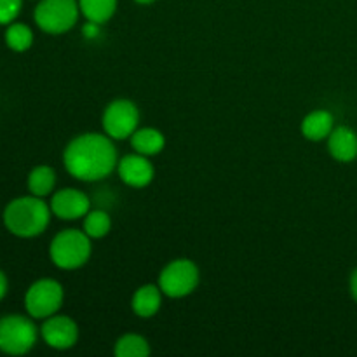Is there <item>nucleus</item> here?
<instances>
[{"mask_svg":"<svg viewBox=\"0 0 357 357\" xmlns=\"http://www.w3.org/2000/svg\"><path fill=\"white\" fill-rule=\"evenodd\" d=\"M119 178L131 188H143L153 180V164L142 153H129L117 162Z\"/></svg>","mask_w":357,"mask_h":357,"instance_id":"nucleus-11","label":"nucleus"},{"mask_svg":"<svg viewBox=\"0 0 357 357\" xmlns=\"http://www.w3.org/2000/svg\"><path fill=\"white\" fill-rule=\"evenodd\" d=\"M40 335L51 349L66 351V349H72L79 340V326L72 317L54 314L44 321Z\"/></svg>","mask_w":357,"mask_h":357,"instance_id":"nucleus-9","label":"nucleus"},{"mask_svg":"<svg viewBox=\"0 0 357 357\" xmlns=\"http://www.w3.org/2000/svg\"><path fill=\"white\" fill-rule=\"evenodd\" d=\"M23 0H0V24H10L20 14Z\"/></svg>","mask_w":357,"mask_h":357,"instance_id":"nucleus-21","label":"nucleus"},{"mask_svg":"<svg viewBox=\"0 0 357 357\" xmlns=\"http://www.w3.org/2000/svg\"><path fill=\"white\" fill-rule=\"evenodd\" d=\"M335 129V117L328 110H314L302 121L300 131L310 142H323L328 139Z\"/></svg>","mask_w":357,"mask_h":357,"instance_id":"nucleus-14","label":"nucleus"},{"mask_svg":"<svg viewBox=\"0 0 357 357\" xmlns=\"http://www.w3.org/2000/svg\"><path fill=\"white\" fill-rule=\"evenodd\" d=\"M131 146L136 153H142L145 157H153L160 153L166 146V138L162 132L155 128H142L136 129L131 136Z\"/></svg>","mask_w":357,"mask_h":357,"instance_id":"nucleus-15","label":"nucleus"},{"mask_svg":"<svg viewBox=\"0 0 357 357\" xmlns=\"http://www.w3.org/2000/svg\"><path fill=\"white\" fill-rule=\"evenodd\" d=\"M117 150L112 138L100 132L79 135L63 152L65 169L80 181L103 180L117 167Z\"/></svg>","mask_w":357,"mask_h":357,"instance_id":"nucleus-1","label":"nucleus"},{"mask_svg":"<svg viewBox=\"0 0 357 357\" xmlns=\"http://www.w3.org/2000/svg\"><path fill=\"white\" fill-rule=\"evenodd\" d=\"M6 44L16 52H24L33 44V33L30 26L23 23H10L6 30Z\"/></svg>","mask_w":357,"mask_h":357,"instance_id":"nucleus-20","label":"nucleus"},{"mask_svg":"<svg viewBox=\"0 0 357 357\" xmlns=\"http://www.w3.org/2000/svg\"><path fill=\"white\" fill-rule=\"evenodd\" d=\"M80 7L77 0H40L35 7V23L45 33L59 35L72 30L79 21Z\"/></svg>","mask_w":357,"mask_h":357,"instance_id":"nucleus-4","label":"nucleus"},{"mask_svg":"<svg viewBox=\"0 0 357 357\" xmlns=\"http://www.w3.org/2000/svg\"><path fill=\"white\" fill-rule=\"evenodd\" d=\"M79 7L87 21L103 24L117 10V0H79Z\"/></svg>","mask_w":357,"mask_h":357,"instance_id":"nucleus-16","label":"nucleus"},{"mask_svg":"<svg viewBox=\"0 0 357 357\" xmlns=\"http://www.w3.org/2000/svg\"><path fill=\"white\" fill-rule=\"evenodd\" d=\"M38 331L33 321L20 314L0 319V351L10 356H23L37 344Z\"/></svg>","mask_w":357,"mask_h":357,"instance_id":"nucleus-5","label":"nucleus"},{"mask_svg":"<svg viewBox=\"0 0 357 357\" xmlns=\"http://www.w3.org/2000/svg\"><path fill=\"white\" fill-rule=\"evenodd\" d=\"M162 289L159 284H143L135 291L131 298V309L142 319H150L159 312L162 305Z\"/></svg>","mask_w":357,"mask_h":357,"instance_id":"nucleus-13","label":"nucleus"},{"mask_svg":"<svg viewBox=\"0 0 357 357\" xmlns=\"http://www.w3.org/2000/svg\"><path fill=\"white\" fill-rule=\"evenodd\" d=\"M6 293H7V278H6V274L0 271V300L6 296Z\"/></svg>","mask_w":357,"mask_h":357,"instance_id":"nucleus-24","label":"nucleus"},{"mask_svg":"<svg viewBox=\"0 0 357 357\" xmlns=\"http://www.w3.org/2000/svg\"><path fill=\"white\" fill-rule=\"evenodd\" d=\"M65 291L54 279H38L28 288L24 295V307L28 316L33 319H47L61 309Z\"/></svg>","mask_w":357,"mask_h":357,"instance_id":"nucleus-7","label":"nucleus"},{"mask_svg":"<svg viewBox=\"0 0 357 357\" xmlns=\"http://www.w3.org/2000/svg\"><path fill=\"white\" fill-rule=\"evenodd\" d=\"M105 135L112 139L131 138L132 132L138 129L139 110L131 100H115L107 105L101 117Z\"/></svg>","mask_w":357,"mask_h":357,"instance_id":"nucleus-8","label":"nucleus"},{"mask_svg":"<svg viewBox=\"0 0 357 357\" xmlns=\"http://www.w3.org/2000/svg\"><path fill=\"white\" fill-rule=\"evenodd\" d=\"M91 251H93L91 237L82 230L68 229L56 234L49 246V257L58 268L75 271L87 264Z\"/></svg>","mask_w":357,"mask_h":357,"instance_id":"nucleus-3","label":"nucleus"},{"mask_svg":"<svg viewBox=\"0 0 357 357\" xmlns=\"http://www.w3.org/2000/svg\"><path fill=\"white\" fill-rule=\"evenodd\" d=\"M52 215L59 220H80L91 211V201L82 190L77 188H61L51 199Z\"/></svg>","mask_w":357,"mask_h":357,"instance_id":"nucleus-10","label":"nucleus"},{"mask_svg":"<svg viewBox=\"0 0 357 357\" xmlns=\"http://www.w3.org/2000/svg\"><path fill=\"white\" fill-rule=\"evenodd\" d=\"M51 215V206L45 204L42 197H17L3 209V225L13 236L30 239L40 236L47 229Z\"/></svg>","mask_w":357,"mask_h":357,"instance_id":"nucleus-2","label":"nucleus"},{"mask_svg":"<svg viewBox=\"0 0 357 357\" xmlns=\"http://www.w3.org/2000/svg\"><path fill=\"white\" fill-rule=\"evenodd\" d=\"M349 288H351L352 298H354V302L357 303V267L352 271L351 279H349Z\"/></svg>","mask_w":357,"mask_h":357,"instance_id":"nucleus-23","label":"nucleus"},{"mask_svg":"<svg viewBox=\"0 0 357 357\" xmlns=\"http://www.w3.org/2000/svg\"><path fill=\"white\" fill-rule=\"evenodd\" d=\"M56 173L49 166H37L28 174V190L31 195L37 197H45L54 190Z\"/></svg>","mask_w":357,"mask_h":357,"instance_id":"nucleus-17","label":"nucleus"},{"mask_svg":"<svg viewBox=\"0 0 357 357\" xmlns=\"http://www.w3.org/2000/svg\"><path fill=\"white\" fill-rule=\"evenodd\" d=\"M112 229L110 215L103 209H94L84 216V232L91 237V239H103L108 236Z\"/></svg>","mask_w":357,"mask_h":357,"instance_id":"nucleus-19","label":"nucleus"},{"mask_svg":"<svg viewBox=\"0 0 357 357\" xmlns=\"http://www.w3.org/2000/svg\"><path fill=\"white\" fill-rule=\"evenodd\" d=\"M199 286V268L188 258H178L160 271L159 288L169 298H183Z\"/></svg>","mask_w":357,"mask_h":357,"instance_id":"nucleus-6","label":"nucleus"},{"mask_svg":"<svg viewBox=\"0 0 357 357\" xmlns=\"http://www.w3.org/2000/svg\"><path fill=\"white\" fill-rule=\"evenodd\" d=\"M136 3H143V6H146V3H152V2H155V0H135Z\"/></svg>","mask_w":357,"mask_h":357,"instance_id":"nucleus-25","label":"nucleus"},{"mask_svg":"<svg viewBox=\"0 0 357 357\" xmlns=\"http://www.w3.org/2000/svg\"><path fill=\"white\" fill-rule=\"evenodd\" d=\"M328 152L338 162L357 159V132L349 126H338L328 136Z\"/></svg>","mask_w":357,"mask_h":357,"instance_id":"nucleus-12","label":"nucleus"},{"mask_svg":"<svg viewBox=\"0 0 357 357\" xmlns=\"http://www.w3.org/2000/svg\"><path fill=\"white\" fill-rule=\"evenodd\" d=\"M98 31H100V24L98 23H91V21H87V23L84 24V35H86L87 38H94L98 35Z\"/></svg>","mask_w":357,"mask_h":357,"instance_id":"nucleus-22","label":"nucleus"},{"mask_svg":"<svg viewBox=\"0 0 357 357\" xmlns=\"http://www.w3.org/2000/svg\"><path fill=\"white\" fill-rule=\"evenodd\" d=\"M114 352L117 357H146L150 354V345L142 335L128 333L115 342Z\"/></svg>","mask_w":357,"mask_h":357,"instance_id":"nucleus-18","label":"nucleus"}]
</instances>
